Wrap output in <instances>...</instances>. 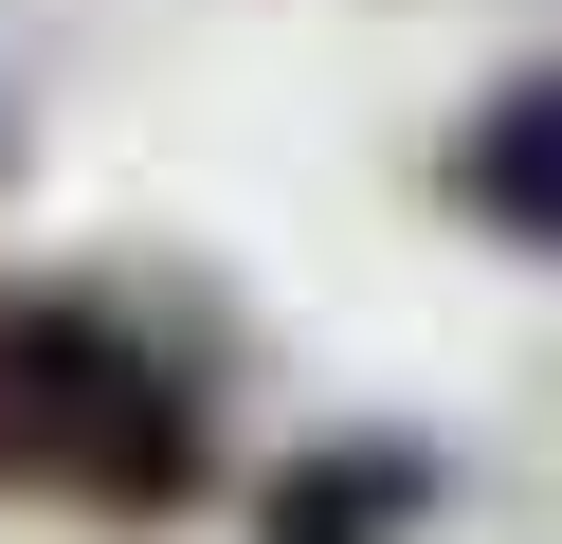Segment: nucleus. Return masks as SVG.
<instances>
[{
    "instance_id": "obj_2",
    "label": "nucleus",
    "mask_w": 562,
    "mask_h": 544,
    "mask_svg": "<svg viewBox=\"0 0 562 544\" xmlns=\"http://www.w3.org/2000/svg\"><path fill=\"white\" fill-rule=\"evenodd\" d=\"M436 526V454L417 435H327L255 490V544H417Z\"/></svg>"
},
{
    "instance_id": "obj_3",
    "label": "nucleus",
    "mask_w": 562,
    "mask_h": 544,
    "mask_svg": "<svg viewBox=\"0 0 562 544\" xmlns=\"http://www.w3.org/2000/svg\"><path fill=\"white\" fill-rule=\"evenodd\" d=\"M453 218H490V236H526V254H562V73H508V91L453 127Z\"/></svg>"
},
{
    "instance_id": "obj_1",
    "label": "nucleus",
    "mask_w": 562,
    "mask_h": 544,
    "mask_svg": "<svg viewBox=\"0 0 562 544\" xmlns=\"http://www.w3.org/2000/svg\"><path fill=\"white\" fill-rule=\"evenodd\" d=\"M0 490L110 508V526H182V508L218 490L200 381L110 290H19V309H0Z\"/></svg>"
}]
</instances>
